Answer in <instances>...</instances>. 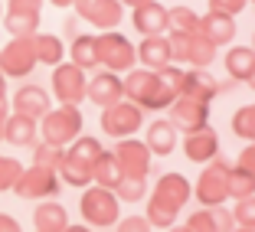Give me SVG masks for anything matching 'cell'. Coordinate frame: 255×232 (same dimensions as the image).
I'll return each instance as SVG.
<instances>
[{
	"mask_svg": "<svg viewBox=\"0 0 255 232\" xmlns=\"http://www.w3.org/2000/svg\"><path fill=\"white\" fill-rule=\"evenodd\" d=\"M121 82H125V98L134 102L141 112H167L177 102V92L160 79V72H150V69L134 66L131 72L121 75Z\"/></svg>",
	"mask_w": 255,
	"mask_h": 232,
	"instance_id": "cell-2",
	"label": "cell"
},
{
	"mask_svg": "<svg viewBox=\"0 0 255 232\" xmlns=\"http://www.w3.org/2000/svg\"><path fill=\"white\" fill-rule=\"evenodd\" d=\"M46 0H7V13H39L43 16Z\"/></svg>",
	"mask_w": 255,
	"mask_h": 232,
	"instance_id": "cell-40",
	"label": "cell"
},
{
	"mask_svg": "<svg viewBox=\"0 0 255 232\" xmlns=\"http://www.w3.org/2000/svg\"><path fill=\"white\" fill-rule=\"evenodd\" d=\"M0 105H7V75L0 72Z\"/></svg>",
	"mask_w": 255,
	"mask_h": 232,
	"instance_id": "cell-45",
	"label": "cell"
},
{
	"mask_svg": "<svg viewBox=\"0 0 255 232\" xmlns=\"http://www.w3.org/2000/svg\"><path fill=\"white\" fill-rule=\"evenodd\" d=\"M62 232H92V226H85V223H69Z\"/></svg>",
	"mask_w": 255,
	"mask_h": 232,
	"instance_id": "cell-44",
	"label": "cell"
},
{
	"mask_svg": "<svg viewBox=\"0 0 255 232\" xmlns=\"http://www.w3.org/2000/svg\"><path fill=\"white\" fill-rule=\"evenodd\" d=\"M164 232H190L187 226H170V229H164Z\"/></svg>",
	"mask_w": 255,
	"mask_h": 232,
	"instance_id": "cell-49",
	"label": "cell"
},
{
	"mask_svg": "<svg viewBox=\"0 0 255 232\" xmlns=\"http://www.w3.org/2000/svg\"><path fill=\"white\" fill-rule=\"evenodd\" d=\"M183 154L193 164H210L213 157H219V134L213 127H200V131H190L187 141H183Z\"/></svg>",
	"mask_w": 255,
	"mask_h": 232,
	"instance_id": "cell-19",
	"label": "cell"
},
{
	"mask_svg": "<svg viewBox=\"0 0 255 232\" xmlns=\"http://www.w3.org/2000/svg\"><path fill=\"white\" fill-rule=\"evenodd\" d=\"M23 173V164L16 157H3L0 154V193H7V190H13L16 177Z\"/></svg>",
	"mask_w": 255,
	"mask_h": 232,
	"instance_id": "cell-37",
	"label": "cell"
},
{
	"mask_svg": "<svg viewBox=\"0 0 255 232\" xmlns=\"http://www.w3.org/2000/svg\"><path fill=\"white\" fill-rule=\"evenodd\" d=\"M187 229L190 232H233L236 219H233V210H226V206H203L187 219Z\"/></svg>",
	"mask_w": 255,
	"mask_h": 232,
	"instance_id": "cell-18",
	"label": "cell"
},
{
	"mask_svg": "<svg viewBox=\"0 0 255 232\" xmlns=\"http://www.w3.org/2000/svg\"><path fill=\"white\" fill-rule=\"evenodd\" d=\"M72 10L102 33L118 30L121 20H125V7L118 0H72Z\"/></svg>",
	"mask_w": 255,
	"mask_h": 232,
	"instance_id": "cell-12",
	"label": "cell"
},
{
	"mask_svg": "<svg viewBox=\"0 0 255 232\" xmlns=\"http://www.w3.org/2000/svg\"><path fill=\"white\" fill-rule=\"evenodd\" d=\"M0 232H23V226L16 223V216H10V213H0Z\"/></svg>",
	"mask_w": 255,
	"mask_h": 232,
	"instance_id": "cell-43",
	"label": "cell"
},
{
	"mask_svg": "<svg viewBox=\"0 0 255 232\" xmlns=\"http://www.w3.org/2000/svg\"><path fill=\"white\" fill-rule=\"evenodd\" d=\"M69 53V62L79 69H95L98 66V53H95V33H79V36L72 39V46L66 49Z\"/></svg>",
	"mask_w": 255,
	"mask_h": 232,
	"instance_id": "cell-29",
	"label": "cell"
},
{
	"mask_svg": "<svg viewBox=\"0 0 255 232\" xmlns=\"http://www.w3.org/2000/svg\"><path fill=\"white\" fill-rule=\"evenodd\" d=\"M46 3H53V7H59V10H69V7H72V0H46Z\"/></svg>",
	"mask_w": 255,
	"mask_h": 232,
	"instance_id": "cell-47",
	"label": "cell"
},
{
	"mask_svg": "<svg viewBox=\"0 0 255 232\" xmlns=\"http://www.w3.org/2000/svg\"><path fill=\"white\" fill-rule=\"evenodd\" d=\"M115 232H154V226L147 223V216H125L115 223Z\"/></svg>",
	"mask_w": 255,
	"mask_h": 232,
	"instance_id": "cell-39",
	"label": "cell"
},
{
	"mask_svg": "<svg viewBox=\"0 0 255 232\" xmlns=\"http://www.w3.org/2000/svg\"><path fill=\"white\" fill-rule=\"evenodd\" d=\"M0 23H3V3H0Z\"/></svg>",
	"mask_w": 255,
	"mask_h": 232,
	"instance_id": "cell-52",
	"label": "cell"
},
{
	"mask_svg": "<svg viewBox=\"0 0 255 232\" xmlns=\"http://www.w3.org/2000/svg\"><path fill=\"white\" fill-rule=\"evenodd\" d=\"M233 219H236V226H255V196H246V200H236Z\"/></svg>",
	"mask_w": 255,
	"mask_h": 232,
	"instance_id": "cell-38",
	"label": "cell"
},
{
	"mask_svg": "<svg viewBox=\"0 0 255 232\" xmlns=\"http://www.w3.org/2000/svg\"><path fill=\"white\" fill-rule=\"evenodd\" d=\"M39 13H3V30L10 36H36L39 33Z\"/></svg>",
	"mask_w": 255,
	"mask_h": 232,
	"instance_id": "cell-31",
	"label": "cell"
},
{
	"mask_svg": "<svg viewBox=\"0 0 255 232\" xmlns=\"http://www.w3.org/2000/svg\"><path fill=\"white\" fill-rule=\"evenodd\" d=\"M92 160H82L79 154L66 147V157H62V167H59V180L66 187H75V190H85L92 187Z\"/></svg>",
	"mask_w": 255,
	"mask_h": 232,
	"instance_id": "cell-26",
	"label": "cell"
},
{
	"mask_svg": "<svg viewBox=\"0 0 255 232\" xmlns=\"http://www.w3.org/2000/svg\"><path fill=\"white\" fill-rule=\"evenodd\" d=\"M141 124H144V112L134 102H128V98L102 108V131H105L108 137H115V141L134 137L137 131H141Z\"/></svg>",
	"mask_w": 255,
	"mask_h": 232,
	"instance_id": "cell-9",
	"label": "cell"
},
{
	"mask_svg": "<svg viewBox=\"0 0 255 232\" xmlns=\"http://www.w3.org/2000/svg\"><path fill=\"white\" fill-rule=\"evenodd\" d=\"M85 89H89V75L85 69L72 66V62H59L53 66V95L59 105H82L85 102Z\"/></svg>",
	"mask_w": 255,
	"mask_h": 232,
	"instance_id": "cell-11",
	"label": "cell"
},
{
	"mask_svg": "<svg viewBox=\"0 0 255 232\" xmlns=\"http://www.w3.org/2000/svg\"><path fill=\"white\" fill-rule=\"evenodd\" d=\"M36 66H39V59H36L33 36H13L0 49V72L7 79H26Z\"/></svg>",
	"mask_w": 255,
	"mask_h": 232,
	"instance_id": "cell-10",
	"label": "cell"
},
{
	"mask_svg": "<svg viewBox=\"0 0 255 232\" xmlns=\"http://www.w3.org/2000/svg\"><path fill=\"white\" fill-rule=\"evenodd\" d=\"M125 98V82H121L118 72H98L89 79V89H85V102H92L95 108H108L115 102Z\"/></svg>",
	"mask_w": 255,
	"mask_h": 232,
	"instance_id": "cell-15",
	"label": "cell"
},
{
	"mask_svg": "<svg viewBox=\"0 0 255 232\" xmlns=\"http://www.w3.org/2000/svg\"><path fill=\"white\" fill-rule=\"evenodd\" d=\"M118 3H121V7H131V10H134V7H141V3H147V0H118Z\"/></svg>",
	"mask_w": 255,
	"mask_h": 232,
	"instance_id": "cell-48",
	"label": "cell"
},
{
	"mask_svg": "<svg viewBox=\"0 0 255 232\" xmlns=\"http://www.w3.org/2000/svg\"><path fill=\"white\" fill-rule=\"evenodd\" d=\"M226 72H229L233 82H249V75L255 72L252 46H229V53H226Z\"/></svg>",
	"mask_w": 255,
	"mask_h": 232,
	"instance_id": "cell-27",
	"label": "cell"
},
{
	"mask_svg": "<svg viewBox=\"0 0 255 232\" xmlns=\"http://www.w3.org/2000/svg\"><path fill=\"white\" fill-rule=\"evenodd\" d=\"M200 33L206 39H210L213 46H229L236 39V16H226V13H206V16H200Z\"/></svg>",
	"mask_w": 255,
	"mask_h": 232,
	"instance_id": "cell-25",
	"label": "cell"
},
{
	"mask_svg": "<svg viewBox=\"0 0 255 232\" xmlns=\"http://www.w3.org/2000/svg\"><path fill=\"white\" fill-rule=\"evenodd\" d=\"M121 177H125V173H121L115 154L112 150H102L98 160H95V167H92V183H95V187H105V190H115L121 183Z\"/></svg>",
	"mask_w": 255,
	"mask_h": 232,
	"instance_id": "cell-28",
	"label": "cell"
},
{
	"mask_svg": "<svg viewBox=\"0 0 255 232\" xmlns=\"http://www.w3.org/2000/svg\"><path fill=\"white\" fill-rule=\"evenodd\" d=\"M3 124H7V105H0V144H3Z\"/></svg>",
	"mask_w": 255,
	"mask_h": 232,
	"instance_id": "cell-46",
	"label": "cell"
},
{
	"mask_svg": "<svg viewBox=\"0 0 255 232\" xmlns=\"http://www.w3.org/2000/svg\"><path fill=\"white\" fill-rule=\"evenodd\" d=\"M246 85H249V89H252V92H255V72H252V75H249V82H246Z\"/></svg>",
	"mask_w": 255,
	"mask_h": 232,
	"instance_id": "cell-51",
	"label": "cell"
},
{
	"mask_svg": "<svg viewBox=\"0 0 255 232\" xmlns=\"http://www.w3.org/2000/svg\"><path fill=\"white\" fill-rule=\"evenodd\" d=\"M193 196L190 180L180 173H164V177L154 183V193L147 196V223L154 229H170L180 216V210L187 206V200Z\"/></svg>",
	"mask_w": 255,
	"mask_h": 232,
	"instance_id": "cell-1",
	"label": "cell"
},
{
	"mask_svg": "<svg viewBox=\"0 0 255 232\" xmlns=\"http://www.w3.org/2000/svg\"><path fill=\"white\" fill-rule=\"evenodd\" d=\"M115 160H118L121 173L125 177H147L150 170V150L144 141H137V137H125V141H118V147L112 150Z\"/></svg>",
	"mask_w": 255,
	"mask_h": 232,
	"instance_id": "cell-14",
	"label": "cell"
},
{
	"mask_svg": "<svg viewBox=\"0 0 255 232\" xmlns=\"http://www.w3.org/2000/svg\"><path fill=\"white\" fill-rule=\"evenodd\" d=\"M252 53H255V36H252Z\"/></svg>",
	"mask_w": 255,
	"mask_h": 232,
	"instance_id": "cell-53",
	"label": "cell"
},
{
	"mask_svg": "<svg viewBox=\"0 0 255 232\" xmlns=\"http://www.w3.org/2000/svg\"><path fill=\"white\" fill-rule=\"evenodd\" d=\"M255 196V173H249L246 167H229V200H246Z\"/></svg>",
	"mask_w": 255,
	"mask_h": 232,
	"instance_id": "cell-33",
	"label": "cell"
},
{
	"mask_svg": "<svg viewBox=\"0 0 255 232\" xmlns=\"http://www.w3.org/2000/svg\"><path fill=\"white\" fill-rule=\"evenodd\" d=\"M62 157H66V147H53V144H33V164L46 167V170L59 173Z\"/></svg>",
	"mask_w": 255,
	"mask_h": 232,
	"instance_id": "cell-36",
	"label": "cell"
},
{
	"mask_svg": "<svg viewBox=\"0 0 255 232\" xmlns=\"http://www.w3.org/2000/svg\"><path fill=\"white\" fill-rule=\"evenodd\" d=\"M69 226V210L59 200H39L33 210V232H62Z\"/></svg>",
	"mask_w": 255,
	"mask_h": 232,
	"instance_id": "cell-22",
	"label": "cell"
},
{
	"mask_svg": "<svg viewBox=\"0 0 255 232\" xmlns=\"http://www.w3.org/2000/svg\"><path fill=\"white\" fill-rule=\"evenodd\" d=\"M115 196H118L121 203L147 200V177H121V183L115 187Z\"/></svg>",
	"mask_w": 255,
	"mask_h": 232,
	"instance_id": "cell-34",
	"label": "cell"
},
{
	"mask_svg": "<svg viewBox=\"0 0 255 232\" xmlns=\"http://www.w3.org/2000/svg\"><path fill=\"white\" fill-rule=\"evenodd\" d=\"M180 95L196 98V102H203V105H213V98L223 95V82H216L206 69H187V79H183Z\"/></svg>",
	"mask_w": 255,
	"mask_h": 232,
	"instance_id": "cell-21",
	"label": "cell"
},
{
	"mask_svg": "<svg viewBox=\"0 0 255 232\" xmlns=\"http://www.w3.org/2000/svg\"><path fill=\"white\" fill-rule=\"evenodd\" d=\"M79 213H82V223L92 229H102V226H115L121 219V200L115 196V190L105 187H85L79 196Z\"/></svg>",
	"mask_w": 255,
	"mask_h": 232,
	"instance_id": "cell-4",
	"label": "cell"
},
{
	"mask_svg": "<svg viewBox=\"0 0 255 232\" xmlns=\"http://www.w3.org/2000/svg\"><path fill=\"white\" fill-rule=\"evenodd\" d=\"M200 30V16L190 7H170L167 10V33H196Z\"/></svg>",
	"mask_w": 255,
	"mask_h": 232,
	"instance_id": "cell-32",
	"label": "cell"
},
{
	"mask_svg": "<svg viewBox=\"0 0 255 232\" xmlns=\"http://www.w3.org/2000/svg\"><path fill=\"white\" fill-rule=\"evenodd\" d=\"M33 43H36V59L43 62V66H59V62L66 59V43H62L56 33H36Z\"/></svg>",
	"mask_w": 255,
	"mask_h": 232,
	"instance_id": "cell-30",
	"label": "cell"
},
{
	"mask_svg": "<svg viewBox=\"0 0 255 232\" xmlns=\"http://www.w3.org/2000/svg\"><path fill=\"white\" fill-rule=\"evenodd\" d=\"M167 121L177 131H183V134L200 131V127H210V105H203V102L187 98V95H177V102L167 108Z\"/></svg>",
	"mask_w": 255,
	"mask_h": 232,
	"instance_id": "cell-13",
	"label": "cell"
},
{
	"mask_svg": "<svg viewBox=\"0 0 255 232\" xmlns=\"http://www.w3.org/2000/svg\"><path fill=\"white\" fill-rule=\"evenodd\" d=\"M62 190V180L56 170H46V167H23V173L16 177L13 183V193L20 200H56Z\"/></svg>",
	"mask_w": 255,
	"mask_h": 232,
	"instance_id": "cell-8",
	"label": "cell"
},
{
	"mask_svg": "<svg viewBox=\"0 0 255 232\" xmlns=\"http://www.w3.org/2000/svg\"><path fill=\"white\" fill-rule=\"evenodd\" d=\"M10 105H13L16 115H26V118L39 121L49 108H53V98H49V92L39 89V85H20V89L13 92V98H10Z\"/></svg>",
	"mask_w": 255,
	"mask_h": 232,
	"instance_id": "cell-16",
	"label": "cell"
},
{
	"mask_svg": "<svg viewBox=\"0 0 255 232\" xmlns=\"http://www.w3.org/2000/svg\"><path fill=\"white\" fill-rule=\"evenodd\" d=\"M249 3H252V7H255V0H249Z\"/></svg>",
	"mask_w": 255,
	"mask_h": 232,
	"instance_id": "cell-54",
	"label": "cell"
},
{
	"mask_svg": "<svg viewBox=\"0 0 255 232\" xmlns=\"http://www.w3.org/2000/svg\"><path fill=\"white\" fill-rule=\"evenodd\" d=\"M134 49H137V66L141 69L160 72V69L173 66V53H170V39H167V33L164 36H144Z\"/></svg>",
	"mask_w": 255,
	"mask_h": 232,
	"instance_id": "cell-17",
	"label": "cell"
},
{
	"mask_svg": "<svg viewBox=\"0 0 255 232\" xmlns=\"http://www.w3.org/2000/svg\"><path fill=\"white\" fill-rule=\"evenodd\" d=\"M95 53H98V66H105V72H131L137 62V49L128 36H121L118 30L98 33L95 36Z\"/></svg>",
	"mask_w": 255,
	"mask_h": 232,
	"instance_id": "cell-5",
	"label": "cell"
},
{
	"mask_svg": "<svg viewBox=\"0 0 255 232\" xmlns=\"http://www.w3.org/2000/svg\"><path fill=\"white\" fill-rule=\"evenodd\" d=\"M249 0H210V10L213 13H226V16H236L246 10Z\"/></svg>",
	"mask_w": 255,
	"mask_h": 232,
	"instance_id": "cell-41",
	"label": "cell"
},
{
	"mask_svg": "<svg viewBox=\"0 0 255 232\" xmlns=\"http://www.w3.org/2000/svg\"><path fill=\"white\" fill-rule=\"evenodd\" d=\"M233 232H255V226H236Z\"/></svg>",
	"mask_w": 255,
	"mask_h": 232,
	"instance_id": "cell-50",
	"label": "cell"
},
{
	"mask_svg": "<svg viewBox=\"0 0 255 232\" xmlns=\"http://www.w3.org/2000/svg\"><path fill=\"white\" fill-rule=\"evenodd\" d=\"M170 39V53H173V62H180L183 69H206L213 66L216 59V46L203 36L200 30L196 33H167Z\"/></svg>",
	"mask_w": 255,
	"mask_h": 232,
	"instance_id": "cell-6",
	"label": "cell"
},
{
	"mask_svg": "<svg viewBox=\"0 0 255 232\" xmlns=\"http://www.w3.org/2000/svg\"><path fill=\"white\" fill-rule=\"evenodd\" d=\"M239 167H246L249 173H255V144H246L242 147V154H239V160H236Z\"/></svg>",
	"mask_w": 255,
	"mask_h": 232,
	"instance_id": "cell-42",
	"label": "cell"
},
{
	"mask_svg": "<svg viewBox=\"0 0 255 232\" xmlns=\"http://www.w3.org/2000/svg\"><path fill=\"white\" fill-rule=\"evenodd\" d=\"M233 134L242 137V141L255 144V102L252 105H242L239 112L233 115Z\"/></svg>",
	"mask_w": 255,
	"mask_h": 232,
	"instance_id": "cell-35",
	"label": "cell"
},
{
	"mask_svg": "<svg viewBox=\"0 0 255 232\" xmlns=\"http://www.w3.org/2000/svg\"><path fill=\"white\" fill-rule=\"evenodd\" d=\"M144 144H147L150 157H167V154H173V147H177V127L167 118L150 121L147 134H144Z\"/></svg>",
	"mask_w": 255,
	"mask_h": 232,
	"instance_id": "cell-23",
	"label": "cell"
},
{
	"mask_svg": "<svg viewBox=\"0 0 255 232\" xmlns=\"http://www.w3.org/2000/svg\"><path fill=\"white\" fill-rule=\"evenodd\" d=\"M82 134V112L75 105H56L39 118V137L53 147H69Z\"/></svg>",
	"mask_w": 255,
	"mask_h": 232,
	"instance_id": "cell-3",
	"label": "cell"
},
{
	"mask_svg": "<svg viewBox=\"0 0 255 232\" xmlns=\"http://www.w3.org/2000/svg\"><path fill=\"white\" fill-rule=\"evenodd\" d=\"M131 23L141 36H164L167 33V7H160V0H147L141 7H134Z\"/></svg>",
	"mask_w": 255,
	"mask_h": 232,
	"instance_id": "cell-20",
	"label": "cell"
},
{
	"mask_svg": "<svg viewBox=\"0 0 255 232\" xmlns=\"http://www.w3.org/2000/svg\"><path fill=\"white\" fill-rule=\"evenodd\" d=\"M229 167L223 157H213L210 164H203V173L193 187V196L203 206H223L229 200Z\"/></svg>",
	"mask_w": 255,
	"mask_h": 232,
	"instance_id": "cell-7",
	"label": "cell"
},
{
	"mask_svg": "<svg viewBox=\"0 0 255 232\" xmlns=\"http://www.w3.org/2000/svg\"><path fill=\"white\" fill-rule=\"evenodd\" d=\"M39 137V121L26 118V115H7V124H3V141L13 144V147H33Z\"/></svg>",
	"mask_w": 255,
	"mask_h": 232,
	"instance_id": "cell-24",
	"label": "cell"
}]
</instances>
